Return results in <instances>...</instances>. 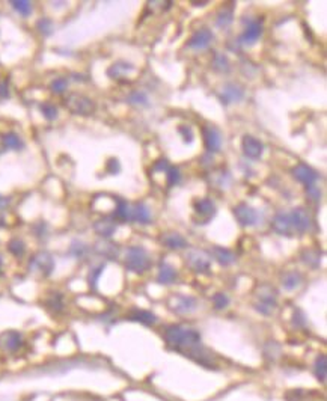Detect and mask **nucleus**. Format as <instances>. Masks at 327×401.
I'll return each mask as SVG.
<instances>
[{"label": "nucleus", "instance_id": "obj_30", "mask_svg": "<svg viewBox=\"0 0 327 401\" xmlns=\"http://www.w3.org/2000/svg\"><path fill=\"white\" fill-rule=\"evenodd\" d=\"M127 103H128V104H133V106H148V104H150L147 94L140 92V91H133V92L127 97Z\"/></svg>", "mask_w": 327, "mask_h": 401}, {"label": "nucleus", "instance_id": "obj_27", "mask_svg": "<svg viewBox=\"0 0 327 401\" xmlns=\"http://www.w3.org/2000/svg\"><path fill=\"white\" fill-rule=\"evenodd\" d=\"M2 144L8 148V150H23L24 144L21 141V138L15 133H6V135L2 136Z\"/></svg>", "mask_w": 327, "mask_h": 401}, {"label": "nucleus", "instance_id": "obj_20", "mask_svg": "<svg viewBox=\"0 0 327 401\" xmlns=\"http://www.w3.org/2000/svg\"><path fill=\"white\" fill-rule=\"evenodd\" d=\"M93 230L97 231V234L103 236V237H112L116 231V224L115 220L110 219V217H103L100 220H97L95 224H93Z\"/></svg>", "mask_w": 327, "mask_h": 401}, {"label": "nucleus", "instance_id": "obj_24", "mask_svg": "<svg viewBox=\"0 0 327 401\" xmlns=\"http://www.w3.org/2000/svg\"><path fill=\"white\" fill-rule=\"evenodd\" d=\"M115 201H116V208H115V213H113V219H118L121 222H130L133 207L125 199L115 198Z\"/></svg>", "mask_w": 327, "mask_h": 401}, {"label": "nucleus", "instance_id": "obj_6", "mask_svg": "<svg viewBox=\"0 0 327 401\" xmlns=\"http://www.w3.org/2000/svg\"><path fill=\"white\" fill-rule=\"evenodd\" d=\"M288 216H290V220H291L293 230H296L297 233L305 234L312 228V219H311L309 213L303 207L294 208Z\"/></svg>", "mask_w": 327, "mask_h": 401}, {"label": "nucleus", "instance_id": "obj_42", "mask_svg": "<svg viewBox=\"0 0 327 401\" xmlns=\"http://www.w3.org/2000/svg\"><path fill=\"white\" fill-rule=\"evenodd\" d=\"M178 131H179V135L182 136L185 144H192L193 142V131H192V128L189 125H181L178 128Z\"/></svg>", "mask_w": 327, "mask_h": 401}, {"label": "nucleus", "instance_id": "obj_51", "mask_svg": "<svg viewBox=\"0 0 327 401\" xmlns=\"http://www.w3.org/2000/svg\"><path fill=\"white\" fill-rule=\"evenodd\" d=\"M5 225V219H3V216L0 214V227H3Z\"/></svg>", "mask_w": 327, "mask_h": 401}, {"label": "nucleus", "instance_id": "obj_40", "mask_svg": "<svg viewBox=\"0 0 327 401\" xmlns=\"http://www.w3.org/2000/svg\"><path fill=\"white\" fill-rule=\"evenodd\" d=\"M70 252H71L76 258H83V256L86 255V252H87V246L83 244V243H80V241H73Z\"/></svg>", "mask_w": 327, "mask_h": 401}, {"label": "nucleus", "instance_id": "obj_46", "mask_svg": "<svg viewBox=\"0 0 327 401\" xmlns=\"http://www.w3.org/2000/svg\"><path fill=\"white\" fill-rule=\"evenodd\" d=\"M107 170L109 173H118L121 170V164L116 159H110L109 163H107Z\"/></svg>", "mask_w": 327, "mask_h": 401}, {"label": "nucleus", "instance_id": "obj_8", "mask_svg": "<svg viewBox=\"0 0 327 401\" xmlns=\"http://www.w3.org/2000/svg\"><path fill=\"white\" fill-rule=\"evenodd\" d=\"M30 270L33 272H39L42 276H49L52 272H53V267H55V261L52 258L50 253L47 252H41L38 255H35L29 264Z\"/></svg>", "mask_w": 327, "mask_h": 401}, {"label": "nucleus", "instance_id": "obj_11", "mask_svg": "<svg viewBox=\"0 0 327 401\" xmlns=\"http://www.w3.org/2000/svg\"><path fill=\"white\" fill-rule=\"evenodd\" d=\"M204 135V144L208 153H217L222 147V135L216 127H204L202 130Z\"/></svg>", "mask_w": 327, "mask_h": 401}, {"label": "nucleus", "instance_id": "obj_5", "mask_svg": "<svg viewBox=\"0 0 327 401\" xmlns=\"http://www.w3.org/2000/svg\"><path fill=\"white\" fill-rule=\"evenodd\" d=\"M185 262L193 272L201 273V275L210 273L211 270V256L204 250H198V249L190 250L185 256Z\"/></svg>", "mask_w": 327, "mask_h": 401}, {"label": "nucleus", "instance_id": "obj_34", "mask_svg": "<svg viewBox=\"0 0 327 401\" xmlns=\"http://www.w3.org/2000/svg\"><path fill=\"white\" fill-rule=\"evenodd\" d=\"M36 27H38V30L44 35V36H50L52 33H53V21L50 20V18H41V20H38V23H36Z\"/></svg>", "mask_w": 327, "mask_h": 401}, {"label": "nucleus", "instance_id": "obj_14", "mask_svg": "<svg viewBox=\"0 0 327 401\" xmlns=\"http://www.w3.org/2000/svg\"><path fill=\"white\" fill-rule=\"evenodd\" d=\"M261 35H262V23L259 20H253L246 26L243 35L240 36V41L245 46H252V44H255L259 39Z\"/></svg>", "mask_w": 327, "mask_h": 401}, {"label": "nucleus", "instance_id": "obj_1", "mask_svg": "<svg viewBox=\"0 0 327 401\" xmlns=\"http://www.w3.org/2000/svg\"><path fill=\"white\" fill-rule=\"evenodd\" d=\"M164 339L173 350L189 356L190 359L196 361L198 364L207 367L213 365L210 354L201 345V333L196 329L173 324L164 330Z\"/></svg>", "mask_w": 327, "mask_h": 401}, {"label": "nucleus", "instance_id": "obj_45", "mask_svg": "<svg viewBox=\"0 0 327 401\" xmlns=\"http://www.w3.org/2000/svg\"><path fill=\"white\" fill-rule=\"evenodd\" d=\"M169 167H170V166H169L167 160H166V159H160V160H157V163L154 164L153 170H154V172H167Z\"/></svg>", "mask_w": 327, "mask_h": 401}, {"label": "nucleus", "instance_id": "obj_10", "mask_svg": "<svg viewBox=\"0 0 327 401\" xmlns=\"http://www.w3.org/2000/svg\"><path fill=\"white\" fill-rule=\"evenodd\" d=\"M213 38H214V33L210 29L202 27L192 35V38L189 39V42H187V46L193 50H202V49H207L210 46Z\"/></svg>", "mask_w": 327, "mask_h": 401}, {"label": "nucleus", "instance_id": "obj_7", "mask_svg": "<svg viewBox=\"0 0 327 401\" xmlns=\"http://www.w3.org/2000/svg\"><path fill=\"white\" fill-rule=\"evenodd\" d=\"M234 216H236V220L242 227H253L258 222V211L246 202L234 207Z\"/></svg>", "mask_w": 327, "mask_h": 401}, {"label": "nucleus", "instance_id": "obj_13", "mask_svg": "<svg viewBox=\"0 0 327 401\" xmlns=\"http://www.w3.org/2000/svg\"><path fill=\"white\" fill-rule=\"evenodd\" d=\"M170 308L178 314H189L198 308V300L190 296H176Z\"/></svg>", "mask_w": 327, "mask_h": 401}, {"label": "nucleus", "instance_id": "obj_17", "mask_svg": "<svg viewBox=\"0 0 327 401\" xmlns=\"http://www.w3.org/2000/svg\"><path fill=\"white\" fill-rule=\"evenodd\" d=\"M23 345V338L18 332L8 330L0 335V348L6 351H17Z\"/></svg>", "mask_w": 327, "mask_h": 401}, {"label": "nucleus", "instance_id": "obj_43", "mask_svg": "<svg viewBox=\"0 0 327 401\" xmlns=\"http://www.w3.org/2000/svg\"><path fill=\"white\" fill-rule=\"evenodd\" d=\"M49 306L55 311V313L61 311V309L64 308V305H62V296H61V294H55V296L49 300Z\"/></svg>", "mask_w": 327, "mask_h": 401}, {"label": "nucleus", "instance_id": "obj_29", "mask_svg": "<svg viewBox=\"0 0 327 401\" xmlns=\"http://www.w3.org/2000/svg\"><path fill=\"white\" fill-rule=\"evenodd\" d=\"M211 67L217 73H228L229 71V61L223 53H216L211 62Z\"/></svg>", "mask_w": 327, "mask_h": 401}, {"label": "nucleus", "instance_id": "obj_16", "mask_svg": "<svg viewBox=\"0 0 327 401\" xmlns=\"http://www.w3.org/2000/svg\"><path fill=\"white\" fill-rule=\"evenodd\" d=\"M245 97V91L234 83H228L223 86V91L220 94V100L223 104H231V103H237L242 101Z\"/></svg>", "mask_w": 327, "mask_h": 401}, {"label": "nucleus", "instance_id": "obj_12", "mask_svg": "<svg viewBox=\"0 0 327 401\" xmlns=\"http://www.w3.org/2000/svg\"><path fill=\"white\" fill-rule=\"evenodd\" d=\"M293 175L297 181H300L302 184H305L306 187L308 186H314V183L320 178L318 172H315L311 166L308 164H297L294 169H293Z\"/></svg>", "mask_w": 327, "mask_h": 401}, {"label": "nucleus", "instance_id": "obj_52", "mask_svg": "<svg viewBox=\"0 0 327 401\" xmlns=\"http://www.w3.org/2000/svg\"><path fill=\"white\" fill-rule=\"evenodd\" d=\"M2 265H3V261H2V256H0V270H2Z\"/></svg>", "mask_w": 327, "mask_h": 401}, {"label": "nucleus", "instance_id": "obj_49", "mask_svg": "<svg viewBox=\"0 0 327 401\" xmlns=\"http://www.w3.org/2000/svg\"><path fill=\"white\" fill-rule=\"evenodd\" d=\"M8 204H9V199H6V198H2V196H0V210H2V208H6V207H8Z\"/></svg>", "mask_w": 327, "mask_h": 401}, {"label": "nucleus", "instance_id": "obj_3", "mask_svg": "<svg viewBox=\"0 0 327 401\" xmlns=\"http://www.w3.org/2000/svg\"><path fill=\"white\" fill-rule=\"evenodd\" d=\"M258 302L255 303V308L259 314L262 316H271L274 309L277 308V293L270 285H261L256 290Z\"/></svg>", "mask_w": 327, "mask_h": 401}, {"label": "nucleus", "instance_id": "obj_2", "mask_svg": "<svg viewBox=\"0 0 327 401\" xmlns=\"http://www.w3.org/2000/svg\"><path fill=\"white\" fill-rule=\"evenodd\" d=\"M151 258L142 246H131L127 249L125 267L133 273H144L150 269Z\"/></svg>", "mask_w": 327, "mask_h": 401}, {"label": "nucleus", "instance_id": "obj_41", "mask_svg": "<svg viewBox=\"0 0 327 401\" xmlns=\"http://www.w3.org/2000/svg\"><path fill=\"white\" fill-rule=\"evenodd\" d=\"M166 173H167V183H169V186H175V184L179 183L181 173H179V169L178 167H169Z\"/></svg>", "mask_w": 327, "mask_h": 401}, {"label": "nucleus", "instance_id": "obj_44", "mask_svg": "<svg viewBox=\"0 0 327 401\" xmlns=\"http://www.w3.org/2000/svg\"><path fill=\"white\" fill-rule=\"evenodd\" d=\"M312 259H315V262L317 264H320V261H321V256L318 255V253H314L312 250H308V252H305V256H303V261L308 264V265H311V267H314V262H312ZM315 269V267H314Z\"/></svg>", "mask_w": 327, "mask_h": 401}, {"label": "nucleus", "instance_id": "obj_33", "mask_svg": "<svg viewBox=\"0 0 327 401\" xmlns=\"http://www.w3.org/2000/svg\"><path fill=\"white\" fill-rule=\"evenodd\" d=\"M39 109H41V113L44 115V118L47 121H53V119L58 118V107L55 104H52V103H42L39 106Z\"/></svg>", "mask_w": 327, "mask_h": 401}, {"label": "nucleus", "instance_id": "obj_23", "mask_svg": "<svg viewBox=\"0 0 327 401\" xmlns=\"http://www.w3.org/2000/svg\"><path fill=\"white\" fill-rule=\"evenodd\" d=\"M128 319L133 321L142 323L145 326H153L157 323V317L153 313H150V311H144V309H133L128 314Z\"/></svg>", "mask_w": 327, "mask_h": 401}, {"label": "nucleus", "instance_id": "obj_15", "mask_svg": "<svg viewBox=\"0 0 327 401\" xmlns=\"http://www.w3.org/2000/svg\"><path fill=\"white\" fill-rule=\"evenodd\" d=\"M271 228H273V231L277 233L279 236H287V237H290V236H291V231H293L290 216L285 214V213H277V214H274V217H273V220H271Z\"/></svg>", "mask_w": 327, "mask_h": 401}, {"label": "nucleus", "instance_id": "obj_28", "mask_svg": "<svg viewBox=\"0 0 327 401\" xmlns=\"http://www.w3.org/2000/svg\"><path fill=\"white\" fill-rule=\"evenodd\" d=\"M302 284V276L300 273L297 272H290V273H285L284 278H282V285L285 290H296L299 285Z\"/></svg>", "mask_w": 327, "mask_h": 401}, {"label": "nucleus", "instance_id": "obj_21", "mask_svg": "<svg viewBox=\"0 0 327 401\" xmlns=\"http://www.w3.org/2000/svg\"><path fill=\"white\" fill-rule=\"evenodd\" d=\"M162 243H163L166 247H169V249H175V250H178V249H185L187 246H189L187 240H185L181 234H178V233H166V234L162 237Z\"/></svg>", "mask_w": 327, "mask_h": 401}, {"label": "nucleus", "instance_id": "obj_18", "mask_svg": "<svg viewBox=\"0 0 327 401\" xmlns=\"http://www.w3.org/2000/svg\"><path fill=\"white\" fill-rule=\"evenodd\" d=\"M216 211H217L216 210V204L211 199H208V198H202V199H199V201L195 202V213L199 216V219L204 220V224L214 217Z\"/></svg>", "mask_w": 327, "mask_h": 401}, {"label": "nucleus", "instance_id": "obj_53", "mask_svg": "<svg viewBox=\"0 0 327 401\" xmlns=\"http://www.w3.org/2000/svg\"><path fill=\"white\" fill-rule=\"evenodd\" d=\"M0 153H2V151H0Z\"/></svg>", "mask_w": 327, "mask_h": 401}, {"label": "nucleus", "instance_id": "obj_37", "mask_svg": "<svg viewBox=\"0 0 327 401\" xmlns=\"http://www.w3.org/2000/svg\"><path fill=\"white\" fill-rule=\"evenodd\" d=\"M50 87H52V91H53L55 94H62V92L67 91V87H68V80H67L65 77H58V79H55V80L52 81Z\"/></svg>", "mask_w": 327, "mask_h": 401}, {"label": "nucleus", "instance_id": "obj_26", "mask_svg": "<svg viewBox=\"0 0 327 401\" xmlns=\"http://www.w3.org/2000/svg\"><path fill=\"white\" fill-rule=\"evenodd\" d=\"M176 276H178V273H176V270L173 269L172 265H169V264H162V265H160L159 276H157V281H159L160 284L169 285V284H172V282L176 281Z\"/></svg>", "mask_w": 327, "mask_h": 401}, {"label": "nucleus", "instance_id": "obj_4", "mask_svg": "<svg viewBox=\"0 0 327 401\" xmlns=\"http://www.w3.org/2000/svg\"><path fill=\"white\" fill-rule=\"evenodd\" d=\"M65 107L80 116H89L95 112V103H93L89 97L82 95V94H70L65 98Z\"/></svg>", "mask_w": 327, "mask_h": 401}, {"label": "nucleus", "instance_id": "obj_31", "mask_svg": "<svg viewBox=\"0 0 327 401\" xmlns=\"http://www.w3.org/2000/svg\"><path fill=\"white\" fill-rule=\"evenodd\" d=\"M97 250H98V253H101L104 256H109V258H116L119 255V249L113 243H98Z\"/></svg>", "mask_w": 327, "mask_h": 401}, {"label": "nucleus", "instance_id": "obj_39", "mask_svg": "<svg viewBox=\"0 0 327 401\" xmlns=\"http://www.w3.org/2000/svg\"><path fill=\"white\" fill-rule=\"evenodd\" d=\"M9 252L12 253V255H15V256H21L23 253H24V250H26V246H24V243L21 241V240H11L9 241Z\"/></svg>", "mask_w": 327, "mask_h": 401}, {"label": "nucleus", "instance_id": "obj_19", "mask_svg": "<svg viewBox=\"0 0 327 401\" xmlns=\"http://www.w3.org/2000/svg\"><path fill=\"white\" fill-rule=\"evenodd\" d=\"M134 71V67L130 64V62H115L113 65H110L109 67V70H107V76L110 77V79H113V80H118V81H121V80H125L127 79V76L130 74V73H133Z\"/></svg>", "mask_w": 327, "mask_h": 401}, {"label": "nucleus", "instance_id": "obj_48", "mask_svg": "<svg viewBox=\"0 0 327 401\" xmlns=\"http://www.w3.org/2000/svg\"><path fill=\"white\" fill-rule=\"evenodd\" d=\"M9 97V87L6 80H0V98H8Z\"/></svg>", "mask_w": 327, "mask_h": 401}, {"label": "nucleus", "instance_id": "obj_35", "mask_svg": "<svg viewBox=\"0 0 327 401\" xmlns=\"http://www.w3.org/2000/svg\"><path fill=\"white\" fill-rule=\"evenodd\" d=\"M11 3H12V8L18 11L23 17H27L32 12V3L26 2V0H17V2H11Z\"/></svg>", "mask_w": 327, "mask_h": 401}, {"label": "nucleus", "instance_id": "obj_38", "mask_svg": "<svg viewBox=\"0 0 327 401\" xmlns=\"http://www.w3.org/2000/svg\"><path fill=\"white\" fill-rule=\"evenodd\" d=\"M211 300H213L216 309H225L229 305V297L225 293H216Z\"/></svg>", "mask_w": 327, "mask_h": 401}, {"label": "nucleus", "instance_id": "obj_36", "mask_svg": "<svg viewBox=\"0 0 327 401\" xmlns=\"http://www.w3.org/2000/svg\"><path fill=\"white\" fill-rule=\"evenodd\" d=\"M314 371H315V376H317L321 382L326 380V356H324V354H321L320 358L317 359Z\"/></svg>", "mask_w": 327, "mask_h": 401}, {"label": "nucleus", "instance_id": "obj_32", "mask_svg": "<svg viewBox=\"0 0 327 401\" xmlns=\"http://www.w3.org/2000/svg\"><path fill=\"white\" fill-rule=\"evenodd\" d=\"M234 17H232V9H223L219 12L217 18H216V26L219 29H226L231 23H232Z\"/></svg>", "mask_w": 327, "mask_h": 401}, {"label": "nucleus", "instance_id": "obj_50", "mask_svg": "<svg viewBox=\"0 0 327 401\" xmlns=\"http://www.w3.org/2000/svg\"><path fill=\"white\" fill-rule=\"evenodd\" d=\"M195 6H205L208 3V0H201V2H192Z\"/></svg>", "mask_w": 327, "mask_h": 401}, {"label": "nucleus", "instance_id": "obj_9", "mask_svg": "<svg viewBox=\"0 0 327 401\" xmlns=\"http://www.w3.org/2000/svg\"><path fill=\"white\" fill-rule=\"evenodd\" d=\"M242 150H243V154L250 159V160H258L262 153H264V145L261 141H258L256 138L250 136V135H246L243 139H242Z\"/></svg>", "mask_w": 327, "mask_h": 401}, {"label": "nucleus", "instance_id": "obj_25", "mask_svg": "<svg viewBox=\"0 0 327 401\" xmlns=\"http://www.w3.org/2000/svg\"><path fill=\"white\" fill-rule=\"evenodd\" d=\"M211 255L220 265H231L234 261H236V255H234L229 249H225L220 246H214L211 249Z\"/></svg>", "mask_w": 327, "mask_h": 401}, {"label": "nucleus", "instance_id": "obj_22", "mask_svg": "<svg viewBox=\"0 0 327 401\" xmlns=\"http://www.w3.org/2000/svg\"><path fill=\"white\" fill-rule=\"evenodd\" d=\"M131 220L139 222V224H144V225L151 224V211H150V208L142 202L134 204V207L131 210Z\"/></svg>", "mask_w": 327, "mask_h": 401}, {"label": "nucleus", "instance_id": "obj_47", "mask_svg": "<svg viewBox=\"0 0 327 401\" xmlns=\"http://www.w3.org/2000/svg\"><path fill=\"white\" fill-rule=\"evenodd\" d=\"M306 190H308V196H309L312 201H320V198H321V192H320L315 186H308Z\"/></svg>", "mask_w": 327, "mask_h": 401}]
</instances>
